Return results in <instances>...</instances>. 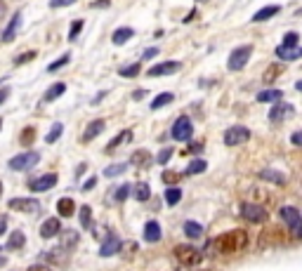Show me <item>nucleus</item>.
<instances>
[{"label":"nucleus","mask_w":302,"mask_h":271,"mask_svg":"<svg viewBox=\"0 0 302 271\" xmlns=\"http://www.w3.org/2000/svg\"><path fill=\"white\" fill-rule=\"evenodd\" d=\"M80 224L85 229H92V210H90V205L80 208Z\"/></svg>","instance_id":"nucleus-36"},{"label":"nucleus","mask_w":302,"mask_h":271,"mask_svg":"<svg viewBox=\"0 0 302 271\" xmlns=\"http://www.w3.org/2000/svg\"><path fill=\"white\" fill-rule=\"evenodd\" d=\"M118 73L123 76V78H135V76L140 73V64H137V62L135 64H128V66H123Z\"/></svg>","instance_id":"nucleus-41"},{"label":"nucleus","mask_w":302,"mask_h":271,"mask_svg":"<svg viewBox=\"0 0 302 271\" xmlns=\"http://www.w3.org/2000/svg\"><path fill=\"white\" fill-rule=\"evenodd\" d=\"M7 231V217L5 215H0V236Z\"/></svg>","instance_id":"nucleus-55"},{"label":"nucleus","mask_w":302,"mask_h":271,"mask_svg":"<svg viewBox=\"0 0 302 271\" xmlns=\"http://www.w3.org/2000/svg\"><path fill=\"white\" fill-rule=\"evenodd\" d=\"M80 31H83V19H76L74 24H71V31H68V40H76Z\"/></svg>","instance_id":"nucleus-46"},{"label":"nucleus","mask_w":302,"mask_h":271,"mask_svg":"<svg viewBox=\"0 0 302 271\" xmlns=\"http://www.w3.org/2000/svg\"><path fill=\"white\" fill-rule=\"evenodd\" d=\"M284 240V236H281V229H267V231H262L260 234V243H262V248L269 245V243H281Z\"/></svg>","instance_id":"nucleus-22"},{"label":"nucleus","mask_w":302,"mask_h":271,"mask_svg":"<svg viewBox=\"0 0 302 271\" xmlns=\"http://www.w3.org/2000/svg\"><path fill=\"white\" fill-rule=\"evenodd\" d=\"M179 201H182V189H177V186H168L166 189V203L177 205Z\"/></svg>","instance_id":"nucleus-31"},{"label":"nucleus","mask_w":302,"mask_h":271,"mask_svg":"<svg viewBox=\"0 0 302 271\" xmlns=\"http://www.w3.org/2000/svg\"><path fill=\"white\" fill-rule=\"evenodd\" d=\"M29 271H52V269H48L45 264H33V266H29Z\"/></svg>","instance_id":"nucleus-58"},{"label":"nucleus","mask_w":302,"mask_h":271,"mask_svg":"<svg viewBox=\"0 0 302 271\" xmlns=\"http://www.w3.org/2000/svg\"><path fill=\"white\" fill-rule=\"evenodd\" d=\"M132 36H135V31H132L130 26H121V29H116V31H113L111 43H113V45H125Z\"/></svg>","instance_id":"nucleus-20"},{"label":"nucleus","mask_w":302,"mask_h":271,"mask_svg":"<svg viewBox=\"0 0 302 271\" xmlns=\"http://www.w3.org/2000/svg\"><path fill=\"white\" fill-rule=\"evenodd\" d=\"M57 184V175L55 173H50V175H43V177H38V179H31L29 182V189L36 193L40 191H48V189H52V186Z\"/></svg>","instance_id":"nucleus-11"},{"label":"nucleus","mask_w":302,"mask_h":271,"mask_svg":"<svg viewBox=\"0 0 302 271\" xmlns=\"http://www.w3.org/2000/svg\"><path fill=\"white\" fill-rule=\"evenodd\" d=\"M201 154V151H203V144L201 142H194V144H189V149H187V154Z\"/></svg>","instance_id":"nucleus-51"},{"label":"nucleus","mask_w":302,"mask_h":271,"mask_svg":"<svg viewBox=\"0 0 302 271\" xmlns=\"http://www.w3.org/2000/svg\"><path fill=\"white\" fill-rule=\"evenodd\" d=\"M205 167H208V163H205L203 158H194L187 165V175H198V173H205Z\"/></svg>","instance_id":"nucleus-33"},{"label":"nucleus","mask_w":302,"mask_h":271,"mask_svg":"<svg viewBox=\"0 0 302 271\" xmlns=\"http://www.w3.org/2000/svg\"><path fill=\"white\" fill-rule=\"evenodd\" d=\"M125 170H128V165L125 163H116V165H109L104 170V177H118V175H123Z\"/></svg>","instance_id":"nucleus-39"},{"label":"nucleus","mask_w":302,"mask_h":271,"mask_svg":"<svg viewBox=\"0 0 302 271\" xmlns=\"http://www.w3.org/2000/svg\"><path fill=\"white\" fill-rule=\"evenodd\" d=\"M144 240H149V243H158L160 240V227H158V222H147L144 224Z\"/></svg>","instance_id":"nucleus-23"},{"label":"nucleus","mask_w":302,"mask_h":271,"mask_svg":"<svg viewBox=\"0 0 302 271\" xmlns=\"http://www.w3.org/2000/svg\"><path fill=\"white\" fill-rule=\"evenodd\" d=\"M64 92H66V83H55V85L48 87V92H45V102H55V99H59Z\"/></svg>","instance_id":"nucleus-28"},{"label":"nucleus","mask_w":302,"mask_h":271,"mask_svg":"<svg viewBox=\"0 0 302 271\" xmlns=\"http://www.w3.org/2000/svg\"><path fill=\"white\" fill-rule=\"evenodd\" d=\"M0 128H3V118H0Z\"/></svg>","instance_id":"nucleus-63"},{"label":"nucleus","mask_w":302,"mask_h":271,"mask_svg":"<svg viewBox=\"0 0 302 271\" xmlns=\"http://www.w3.org/2000/svg\"><path fill=\"white\" fill-rule=\"evenodd\" d=\"M160 177H163V182H166V184H177V182H179V175L177 173H168V170L160 175Z\"/></svg>","instance_id":"nucleus-48"},{"label":"nucleus","mask_w":302,"mask_h":271,"mask_svg":"<svg viewBox=\"0 0 302 271\" xmlns=\"http://www.w3.org/2000/svg\"><path fill=\"white\" fill-rule=\"evenodd\" d=\"M175 99V94H170V92H163V94H158V97L151 102V109H160V106H166V104H170Z\"/></svg>","instance_id":"nucleus-38"},{"label":"nucleus","mask_w":302,"mask_h":271,"mask_svg":"<svg viewBox=\"0 0 302 271\" xmlns=\"http://www.w3.org/2000/svg\"><path fill=\"white\" fill-rule=\"evenodd\" d=\"M78 240H80L78 231L66 229V231H62V245H59V248H64V250H74V248L78 245Z\"/></svg>","instance_id":"nucleus-19"},{"label":"nucleus","mask_w":302,"mask_h":271,"mask_svg":"<svg viewBox=\"0 0 302 271\" xmlns=\"http://www.w3.org/2000/svg\"><path fill=\"white\" fill-rule=\"evenodd\" d=\"M290 142L295 144V146H302V130H297V132L290 135Z\"/></svg>","instance_id":"nucleus-50"},{"label":"nucleus","mask_w":302,"mask_h":271,"mask_svg":"<svg viewBox=\"0 0 302 271\" xmlns=\"http://www.w3.org/2000/svg\"><path fill=\"white\" fill-rule=\"evenodd\" d=\"M0 196H3V184H0Z\"/></svg>","instance_id":"nucleus-62"},{"label":"nucleus","mask_w":302,"mask_h":271,"mask_svg":"<svg viewBox=\"0 0 302 271\" xmlns=\"http://www.w3.org/2000/svg\"><path fill=\"white\" fill-rule=\"evenodd\" d=\"M62 132H64V125H62V123H55V125H52V130L48 132V137H45V142H48V144H55L57 139L62 137Z\"/></svg>","instance_id":"nucleus-37"},{"label":"nucleus","mask_w":302,"mask_h":271,"mask_svg":"<svg viewBox=\"0 0 302 271\" xmlns=\"http://www.w3.org/2000/svg\"><path fill=\"white\" fill-rule=\"evenodd\" d=\"M45 259L52 262V264H66V250L64 248H57V250H48Z\"/></svg>","instance_id":"nucleus-29"},{"label":"nucleus","mask_w":302,"mask_h":271,"mask_svg":"<svg viewBox=\"0 0 302 271\" xmlns=\"http://www.w3.org/2000/svg\"><path fill=\"white\" fill-rule=\"evenodd\" d=\"M278 215H281V219L286 222V227H288V229H293L295 224H300V222H302L300 212H297L295 208H290V205H288V208H281V212H278Z\"/></svg>","instance_id":"nucleus-17"},{"label":"nucleus","mask_w":302,"mask_h":271,"mask_svg":"<svg viewBox=\"0 0 302 271\" xmlns=\"http://www.w3.org/2000/svg\"><path fill=\"white\" fill-rule=\"evenodd\" d=\"M121 248H123V243H121L116 236H111V238L104 240V245L99 248V255H102V257H111V255H116L118 250H121Z\"/></svg>","instance_id":"nucleus-18"},{"label":"nucleus","mask_w":302,"mask_h":271,"mask_svg":"<svg viewBox=\"0 0 302 271\" xmlns=\"http://www.w3.org/2000/svg\"><path fill=\"white\" fill-rule=\"evenodd\" d=\"M250 139V130L243 128V125H234L224 132V144L227 146H239V144H246Z\"/></svg>","instance_id":"nucleus-7"},{"label":"nucleus","mask_w":302,"mask_h":271,"mask_svg":"<svg viewBox=\"0 0 302 271\" xmlns=\"http://www.w3.org/2000/svg\"><path fill=\"white\" fill-rule=\"evenodd\" d=\"M295 90H300V92H302V80H297V83H295Z\"/></svg>","instance_id":"nucleus-60"},{"label":"nucleus","mask_w":302,"mask_h":271,"mask_svg":"<svg viewBox=\"0 0 302 271\" xmlns=\"http://www.w3.org/2000/svg\"><path fill=\"white\" fill-rule=\"evenodd\" d=\"M3 12H5V3L0 0V17H3Z\"/></svg>","instance_id":"nucleus-59"},{"label":"nucleus","mask_w":302,"mask_h":271,"mask_svg":"<svg viewBox=\"0 0 302 271\" xmlns=\"http://www.w3.org/2000/svg\"><path fill=\"white\" fill-rule=\"evenodd\" d=\"M173 253H175V259L184 266H196L198 262H201V253H198L194 245H189V243H184V245H175Z\"/></svg>","instance_id":"nucleus-2"},{"label":"nucleus","mask_w":302,"mask_h":271,"mask_svg":"<svg viewBox=\"0 0 302 271\" xmlns=\"http://www.w3.org/2000/svg\"><path fill=\"white\" fill-rule=\"evenodd\" d=\"M38 160H40L38 151H26V154H19L14 158H10V167L12 170H31V167L38 165Z\"/></svg>","instance_id":"nucleus-5"},{"label":"nucleus","mask_w":302,"mask_h":271,"mask_svg":"<svg viewBox=\"0 0 302 271\" xmlns=\"http://www.w3.org/2000/svg\"><path fill=\"white\" fill-rule=\"evenodd\" d=\"M278 10H281L278 5H267V7H262V10H258V12L253 14V21H255V24H260V21H265V19H271L274 14H278Z\"/></svg>","instance_id":"nucleus-27"},{"label":"nucleus","mask_w":302,"mask_h":271,"mask_svg":"<svg viewBox=\"0 0 302 271\" xmlns=\"http://www.w3.org/2000/svg\"><path fill=\"white\" fill-rule=\"evenodd\" d=\"M0 266H5V259H3V257H0Z\"/></svg>","instance_id":"nucleus-61"},{"label":"nucleus","mask_w":302,"mask_h":271,"mask_svg":"<svg viewBox=\"0 0 302 271\" xmlns=\"http://www.w3.org/2000/svg\"><path fill=\"white\" fill-rule=\"evenodd\" d=\"M158 55V47H149V50H144V55H142V59H154V57Z\"/></svg>","instance_id":"nucleus-52"},{"label":"nucleus","mask_w":302,"mask_h":271,"mask_svg":"<svg viewBox=\"0 0 302 271\" xmlns=\"http://www.w3.org/2000/svg\"><path fill=\"white\" fill-rule=\"evenodd\" d=\"M24 240H26V236L21 234V231H12V234H10V240H7V248H10V250H19V248L24 245Z\"/></svg>","instance_id":"nucleus-34"},{"label":"nucleus","mask_w":302,"mask_h":271,"mask_svg":"<svg viewBox=\"0 0 302 271\" xmlns=\"http://www.w3.org/2000/svg\"><path fill=\"white\" fill-rule=\"evenodd\" d=\"M260 179H265V182L276 184V186H284L286 182H288V177H286L284 173H276L274 167H265V170H260Z\"/></svg>","instance_id":"nucleus-12"},{"label":"nucleus","mask_w":302,"mask_h":271,"mask_svg":"<svg viewBox=\"0 0 302 271\" xmlns=\"http://www.w3.org/2000/svg\"><path fill=\"white\" fill-rule=\"evenodd\" d=\"M10 210L24 212V215H38L40 212V203L36 198H12L10 201Z\"/></svg>","instance_id":"nucleus-8"},{"label":"nucleus","mask_w":302,"mask_h":271,"mask_svg":"<svg viewBox=\"0 0 302 271\" xmlns=\"http://www.w3.org/2000/svg\"><path fill=\"white\" fill-rule=\"evenodd\" d=\"M36 50H29V52H24V55H19V57H14V66H21V64H26V62H33L36 59Z\"/></svg>","instance_id":"nucleus-42"},{"label":"nucleus","mask_w":302,"mask_h":271,"mask_svg":"<svg viewBox=\"0 0 302 271\" xmlns=\"http://www.w3.org/2000/svg\"><path fill=\"white\" fill-rule=\"evenodd\" d=\"M241 215L246 217L248 222H255V224L267 222V210L258 203H243L241 205Z\"/></svg>","instance_id":"nucleus-9"},{"label":"nucleus","mask_w":302,"mask_h":271,"mask_svg":"<svg viewBox=\"0 0 302 271\" xmlns=\"http://www.w3.org/2000/svg\"><path fill=\"white\" fill-rule=\"evenodd\" d=\"M175 142H189L191 135H194V125H191L189 116H179L177 120L173 123V130H170Z\"/></svg>","instance_id":"nucleus-4"},{"label":"nucleus","mask_w":302,"mask_h":271,"mask_svg":"<svg viewBox=\"0 0 302 271\" xmlns=\"http://www.w3.org/2000/svg\"><path fill=\"white\" fill-rule=\"evenodd\" d=\"M109 5H111V0H95L92 3L95 10H99V7H109Z\"/></svg>","instance_id":"nucleus-54"},{"label":"nucleus","mask_w":302,"mask_h":271,"mask_svg":"<svg viewBox=\"0 0 302 271\" xmlns=\"http://www.w3.org/2000/svg\"><path fill=\"white\" fill-rule=\"evenodd\" d=\"M170 156H173V149H163V151L158 154V158H156V160H158L160 165H166L168 160H170Z\"/></svg>","instance_id":"nucleus-49"},{"label":"nucleus","mask_w":302,"mask_h":271,"mask_svg":"<svg viewBox=\"0 0 302 271\" xmlns=\"http://www.w3.org/2000/svg\"><path fill=\"white\" fill-rule=\"evenodd\" d=\"M196 3H201V0H196Z\"/></svg>","instance_id":"nucleus-64"},{"label":"nucleus","mask_w":302,"mask_h":271,"mask_svg":"<svg viewBox=\"0 0 302 271\" xmlns=\"http://www.w3.org/2000/svg\"><path fill=\"white\" fill-rule=\"evenodd\" d=\"M300 43V36H297L295 31H290L284 36V43H281V47H295V45Z\"/></svg>","instance_id":"nucleus-43"},{"label":"nucleus","mask_w":302,"mask_h":271,"mask_svg":"<svg viewBox=\"0 0 302 271\" xmlns=\"http://www.w3.org/2000/svg\"><path fill=\"white\" fill-rule=\"evenodd\" d=\"M281 97H284L281 90H262V92H258V102H278Z\"/></svg>","instance_id":"nucleus-32"},{"label":"nucleus","mask_w":302,"mask_h":271,"mask_svg":"<svg viewBox=\"0 0 302 271\" xmlns=\"http://www.w3.org/2000/svg\"><path fill=\"white\" fill-rule=\"evenodd\" d=\"M19 24H21V12H14L12 19H10V24H7L5 31H3V43H12L14 36H17Z\"/></svg>","instance_id":"nucleus-13"},{"label":"nucleus","mask_w":302,"mask_h":271,"mask_svg":"<svg viewBox=\"0 0 302 271\" xmlns=\"http://www.w3.org/2000/svg\"><path fill=\"white\" fill-rule=\"evenodd\" d=\"M179 68H182V64L179 62H163V64H156V66H151L147 71L149 78H158V76H170V73H177Z\"/></svg>","instance_id":"nucleus-10"},{"label":"nucleus","mask_w":302,"mask_h":271,"mask_svg":"<svg viewBox=\"0 0 302 271\" xmlns=\"http://www.w3.org/2000/svg\"><path fill=\"white\" fill-rule=\"evenodd\" d=\"M74 3H78V0H50V7L59 10V7H68V5H74Z\"/></svg>","instance_id":"nucleus-47"},{"label":"nucleus","mask_w":302,"mask_h":271,"mask_svg":"<svg viewBox=\"0 0 302 271\" xmlns=\"http://www.w3.org/2000/svg\"><path fill=\"white\" fill-rule=\"evenodd\" d=\"M19 142H21V146H31L36 142V128H24V132L19 135Z\"/></svg>","instance_id":"nucleus-35"},{"label":"nucleus","mask_w":302,"mask_h":271,"mask_svg":"<svg viewBox=\"0 0 302 271\" xmlns=\"http://www.w3.org/2000/svg\"><path fill=\"white\" fill-rule=\"evenodd\" d=\"M284 71H286V68L281 66V64H271V66H267L265 76H262L265 85H271V83H274L276 78H281V76H284Z\"/></svg>","instance_id":"nucleus-25"},{"label":"nucleus","mask_w":302,"mask_h":271,"mask_svg":"<svg viewBox=\"0 0 302 271\" xmlns=\"http://www.w3.org/2000/svg\"><path fill=\"white\" fill-rule=\"evenodd\" d=\"M59 231H62V224H59L57 217H50V219H45V222L40 224V236H43V238H52V236H57Z\"/></svg>","instance_id":"nucleus-14"},{"label":"nucleus","mask_w":302,"mask_h":271,"mask_svg":"<svg viewBox=\"0 0 302 271\" xmlns=\"http://www.w3.org/2000/svg\"><path fill=\"white\" fill-rule=\"evenodd\" d=\"M68 59H71V57H68V55L59 57V59H57V62H52V64H50V66H48V73H55L57 68H62V66H66V64H68Z\"/></svg>","instance_id":"nucleus-45"},{"label":"nucleus","mask_w":302,"mask_h":271,"mask_svg":"<svg viewBox=\"0 0 302 271\" xmlns=\"http://www.w3.org/2000/svg\"><path fill=\"white\" fill-rule=\"evenodd\" d=\"M130 163L137 167H149L151 165V154H149L147 149H137L135 154H132V158H130Z\"/></svg>","instance_id":"nucleus-21"},{"label":"nucleus","mask_w":302,"mask_h":271,"mask_svg":"<svg viewBox=\"0 0 302 271\" xmlns=\"http://www.w3.org/2000/svg\"><path fill=\"white\" fill-rule=\"evenodd\" d=\"M135 198L140 201V203H144V201H149V198H151V189H149L147 182H140V184H135Z\"/></svg>","instance_id":"nucleus-30"},{"label":"nucleus","mask_w":302,"mask_h":271,"mask_svg":"<svg viewBox=\"0 0 302 271\" xmlns=\"http://www.w3.org/2000/svg\"><path fill=\"white\" fill-rule=\"evenodd\" d=\"M290 231H293V236H295V238H302V222L295 224V227L290 229Z\"/></svg>","instance_id":"nucleus-56"},{"label":"nucleus","mask_w":302,"mask_h":271,"mask_svg":"<svg viewBox=\"0 0 302 271\" xmlns=\"http://www.w3.org/2000/svg\"><path fill=\"white\" fill-rule=\"evenodd\" d=\"M184 234L189 236V238H198V236L203 234V229H201V224H196V222H187L184 224Z\"/></svg>","instance_id":"nucleus-40"},{"label":"nucleus","mask_w":302,"mask_h":271,"mask_svg":"<svg viewBox=\"0 0 302 271\" xmlns=\"http://www.w3.org/2000/svg\"><path fill=\"white\" fill-rule=\"evenodd\" d=\"M132 139V130H123V132H118L116 137H113L111 142H109V146H106V151L111 154V151H116L121 144H125V142H130Z\"/></svg>","instance_id":"nucleus-26"},{"label":"nucleus","mask_w":302,"mask_h":271,"mask_svg":"<svg viewBox=\"0 0 302 271\" xmlns=\"http://www.w3.org/2000/svg\"><path fill=\"white\" fill-rule=\"evenodd\" d=\"M7 97H10V87H0V104H3Z\"/></svg>","instance_id":"nucleus-57"},{"label":"nucleus","mask_w":302,"mask_h":271,"mask_svg":"<svg viewBox=\"0 0 302 271\" xmlns=\"http://www.w3.org/2000/svg\"><path fill=\"white\" fill-rule=\"evenodd\" d=\"M276 57L281 62H293V59H302V47L295 45V47H276Z\"/></svg>","instance_id":"nucleus-15"},{"label":"nucleus","mask_w":302,"mask_h":271,"mask_svg":"<svg viewBox=\"0 0 302 271\" xmlns=\"http://www.w3.org/2000/svg\"><path fill=\"white\" fill-rule=\"evenodd\" d=\"M104 128H106V123L102 120V118H97V120H92V123L87 125V130L83 132V142H92L97 135H102L104 132Z\"/></svg>","instance_id":"nucleus-16"},{"label":"nucleus","mask_w":302,"mask_h":271,"mask_svg":"<svg viewBox=\"0 0 302 271\" xmlns=\"http://www.w3.org/2000/svg\"><path fill=\"white\" fill-rule=\"evenodd\" d=\"M246 245H248V234L243 231V229H231V231H227V234H220L215 238V248L222 255L241 253V250H243Z\"/></svg>","instance_id":"nucleus-1"},{"label":"nucleus","mask_w":302,"mask_h":271,"mask_svg":"<svg viewBox=\"0 0 302 271\" xmlns=\"http://www.w3.org/2000/svg\"><path fill=\"white\" fill-rule=\"evenodd\" d=\"M130 191H132V186H130V184H123V186H118L116 196H113V198H116V203H123L125 198L130 196Z\"/></svg>","instance_id":"nucleus-44"},{"label":"nucleus","mask_w":302,"mask_h":271,"mask_svg":"<svg viewBox=\"0 0 302 271\" xmlns=\"http://www.w3.org/2000/svg\"><path fill=\"white\" fill-rule=\"evenodd\" d=\"M295 116V106L288 104V102H276V104L269 109V120L271 123H284L288 118Z\"/></svg>","instance_id":"nucleus-6"},{"label":"nucleus","mask_w":302,"mask_h":271,"mask_svg":"<svg viewBox=\"0 0 302 271\" xmlns=\"http://www.w3.org/2000/svg\"><path fill=\"white\" fill-rule=\"evenodd\" d=\"M57 212H59V217H71L76 212V203L66 196L59 198V201H57Z\"/></svg>","instance_id":"nucleus-24"},{"label":"nucleus","mask_w":302,"mask_h":271,"mask_svg":"<svg viewBox=\"0 0 302 271\" xmlns=\"http://www.w3.org/2000/svg\"><path fill=\"white\" fill-rule=\"evenodd\" d=\"M250 55H253V45H241V47H236L227 59V68L229 71H241V68L248 64Z\"/></svg>","instance_id":"nucleus-3"},{"label":"nucleus","mask_w":302,"mask_h":271,"mask_svg":"<svg viewBox=\"0 0 302 271\" xmlns=\"http://www.w3.org/2000/svg\"><path fill=\"white\" fill-rule=\"evenodd\" d=\"M95 184H97V177H90V179L85 182V184H83V191H90V189H92Z\"/></svg>","instance_id":"nucleus-53"}]
</instances>
